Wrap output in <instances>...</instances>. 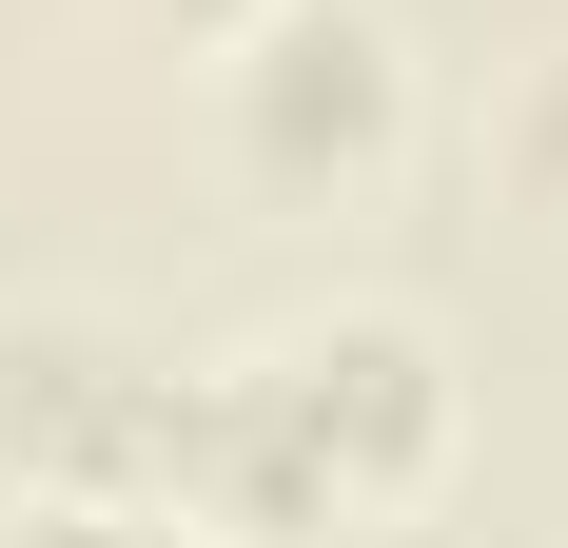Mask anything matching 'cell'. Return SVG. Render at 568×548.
Wrapping results in <instances>:
<instances>
[{
	"mask_svg": "<svg viewBox=\"0 0 568 548\" xmlns=\"http://www.w3.org/2000/svg\"><path fill=\"white\" fill-rule=\"evenodd\" d=\"M235 373L275 392V432L314 450V490H334V509H412V490H452V450H470V373H452V333L393 314V294L275 314Z\"/></svg>",
	"mask_w": 568,
	"mask_h": 548,
	"instance_id": "cell-2",
	"label": "cell"
},
{
	"mask_svg": "<svg viewBox=\"0 0 568 548\" xmlns=\"http://www.w3.org/2000/svg\"><path fill=\"white\" fill-rule=\"evenodd\" d=\"M158 412H176V373L138 353V333L0 314V490H20V509H40V490L138 509V490H158Z\"/></svg>",
	"mask_w": 568,
	"mask_h": 548,
	"instance_id": "cell-3",
	"label": "cell"
},
{
	"mask_svg": "<svg viewBox=\"0 0 568 548\" xmlns=\"http://www.w3.org/2000/svg\"><path fill=\"white\" fill-rule=\"evenodd\" d=\"M0 548H196V529H158V509H79V490H40Z\"/></svg>",
	"mask_w": 568,
	"mask_h": 548,
	"instance_id": "cell-6",
	"label": "cell"
},
{
	"mask_svg": "<svg viewBox=\"0 0 568 548\" xmlns=\"http://www.w3.org/2000/svg\"><path fill=\"white\" fill-rule=\"evenodd\" d=\"M118 20H138V40H196V59H216L235 20H255V0H118Z\"/></svg>",
	"mask_w": 568,
	"mask_h": 548,
	"instance_id": "cell-7",
	"label": "cell"
},
{
	"mask_svg": "<svg viewBox=\"0 0 568 548\" xmlns=\"http://www.w3.org/2000/svg\"><path fill=\"white\" fill-rule=\"evenodd\" d=\"M490 176H510L529 216H568V40H549V59H529L510 99H490Z\"/></svg>",
	"mask_w": 568,
	"mask_h": 548,
	"instance_id": "cell-5",
	"label": "cell"
},
{
	"mask_svg": "<svg viewBox=\"0 0 568 548\" xmlns=\"http://www.w3.org/2000/svg\"><path fill=\"white\" fill-rule=\"evenodd\" d=\"M138 509H158V529H235V548H314V529H353L235 353H216V373H176V412H158V490H138Z\"/></svg>",
	"mask_w": 568,
	"mask_h": 548,
	"instance_id": "cell-4",
	"label": "cell"
},
{
	"mask_svg": "<svg viewBox=\"0 0 568 548\" xmlns=\"http://www.w3.org/2000/svg\"><path fill=\"white\" fill-rule=\"evenodd\" d=\"M216 158H235V196H275V216L393 196V158H412V40H393V0H255V20L216 40Z\"/></svg>",
	"mask_w": 568,
	"mask_h": 548,
	"instance_id": "cell-1",
	"label": "cell"
}]
</instances>
